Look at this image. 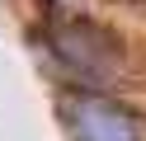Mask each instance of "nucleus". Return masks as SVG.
Listing matches in <instances>:
<instances>
[{
    "label": "nucleus",
    "instance_id": "obj_1",
    "mask_svg": "<svg viewBox=\"0 0 146 141\" xmlns=\"http://www.w3.org/2000/svg\"><path fill=\"white\" fill-rule=\"evenodd\" d=\"M47 42H52V52L61 56V66H66L76 80H85L90 89H104V85H113L118 75H123V52H118V42L104 33V28L85 24V19H61Z\"/></svg>",
    "mask_w": 146,
    "mask_h": 141
},
{
    "label": "nucleus",
    "instance_id": "obj_2",
    "mask_svg": "<svg viewBox=\"0 0 146 141\" xmlns=\"http://www.w3.org/2000/svg\"><path fill=\"white\" fill-rule=\"evenodd\" d=\"M61 113H66L71 141H141V122H137V113H127L123 103H113L104 89L66 94Z\"/></svg>",
    "mask_w": 146,
    "mask_h": 141
}]
</instances>
